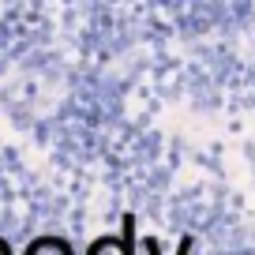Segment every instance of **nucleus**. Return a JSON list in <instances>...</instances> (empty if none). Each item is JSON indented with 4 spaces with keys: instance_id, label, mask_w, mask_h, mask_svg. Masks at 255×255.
Segmentation results:
<instances>
[{
    "instance_id": "nucleus-2",
    "label": "nucleus",
    "mask_w": 255,
    "mask_h": 255,
    "mask_svg": "<svg viewBox=\"0 0 255 255\" xmlns=\"http://www.w3.org/2000/svg\"><path fill=\"white\" fill-rule=\"evenodd\" d=\"M0 255H11V244H8L4 237H0Z\"/></svg>"
},
{
    "instance_id": "nucleus-1",
    "label": "nucleus",
    "mask_w": 255,
    "mask_h": 255,
    "mask_svg": "<svg viewBox=\"0 0 255 255\" xmlns=\"http://www.w3.org/2000/svg\"><path fill=\"white\" fill-rule=\"evenodd\" d=\"M26 255H75V252H72V244L60 240V237H38V240H30Z\"/></svg>"
}]
</instances>
